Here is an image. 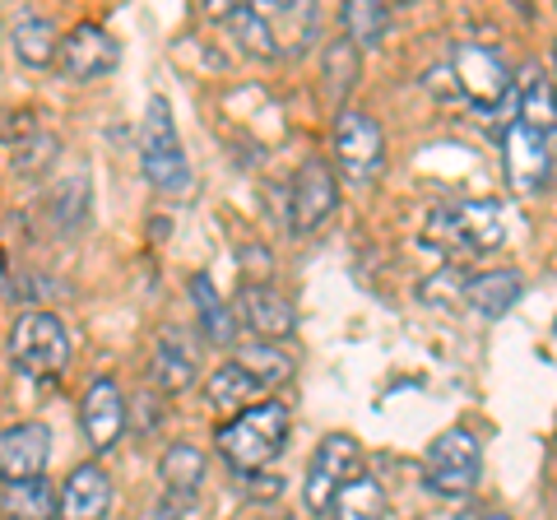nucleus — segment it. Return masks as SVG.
Listing matches in <instances>:
<instances>
[{
  "label": "nucleus",
  "instance_id": "7c9ffc66",
  "mask_svg": "<svg viewBox=\"0 0 557 520\" xmlns=\"http://www.w3.org/2000/svg\"><path fill=\"white\" fill-rule=\"evenodd\" d=\"M483 520H511V516H502V511H487Z\"/></svg>",
  "mask_w": 557,
  "mask_h": 520
},
{
  "label": "nucleus",
  "instance_id": "c85d7f7f",
  "mask_svg": "<svg viewBox=\"0 0 557 520\" xmlns=\"http://www.w3.org/2000/svg\"><path fill=\"white\" fill-rule=\"evenodd\" d=\"M200 516V497L196 493H163L159 507H153L145 520H196Z\"/></svg>",
  "mask_w": 557,
  "mask_h": 520
},
{
  "label": "nucleus",
  "instance_id": "c756f323",
  "mask_svg": "<svg viewBox=\"0 0 557 520\" xmlns=\"http://www.w3.org/2000/svg\"><path fill=\"white\" fill-rule=\"evenodd\" d=\"M247 483H251L247 497H256V502H270V497L284 493V479H278V474H265V470H260V474H247Z\"/></svg>",
  "mask_w": 557,
  "mask_h": 520
},
{
  "label": "nucleus",
  "instance_id": "20e7f679",
  "mask_svg": "<svg viewBox=\"0 0 557 520\" xmlns=\"http://www.w3.org/2000/svg\"><path fill=\"white\" fill-rule=\"evenodd\" d=\"M10 358L14 368L33 381H57L70 368V335L51 311H28L10 331Z\"/></svg>",
  "mask_w": 557,
  "mask_h": 520
},
{
  "label": "nucleus",
  "instance_id": "cd10ccee",
  "mask_svg": "<svg viewBox=\"0 0 557 520\" xmlns=\"http://www.w3.org/2000/svg\"><path fill=\"white\" fill-rule=\"evenodd\" d=\"M325 79H330V94L335 98H344L348 84H358V47L348 38L325 47Z\"/></svg>",
  "mask_w": 557,
  "mask_h": 520
},
{
  "label": "nucleus",
  "instance_id": "a211bd4d",
  "mask_svg": "<svg viewBox=\"0 0 557 520\" xmlns=\"http://www.w3.org/2000/svg\"><path fill=\"white\" fill-rule=\"evenodd\" d=\"M0 516L5 520H57L61 516L57 483H47V479L5 483V488H0Z\"/></svg>",
  "mask_w": 557,
  "mask_h": 520
},
{
  "label": "nucleus",
  "instance_id": "2f4dec72",
  "mask_svg": "<svg viewBox=\"0 0 557 520\" xmlns=\"http://www.w3.org/2000/svg\"><path fill=\"white\" fill-rule=\"evenodd\" d=\"M278 520H288V516H278Z\"/></svg>",
  "mask_w": 557,
  "mask_h": 520
},
{
  "label": "nucleus",
  "instance_id": "6e6552de",
  "mask_svg": "<svg viewBox=\"0 0 557 520\" xmlns=\"http://www.w3.org/2000/svg\"><path fill=\"white\" fill-rule=\"evenodd\" d=\"M502 168H507V182L516 196H539L548 186V168H553V140L548 135L530 131L520 116L507 121V135H502Z\"/></svg>",
  "mask_w": 557,
  "mask_h": 520
},
{
  "label": "nucleus",
  "instance_id": "aec40b11",
  "mask_svg": "<svg viewBox=\"0 0 557 520\" xmlns=\"http://www.w3.org/2000/svg\"><path fill=\"white\" fill-rule=\"evenodd\" d=\"M190 302H196V317H200V331L209 344H233L237 339V311L228 302H219L209 274H190Z\"/></svg>",
  "mask_w": 557,
  "mask_h": 520
},
{
  "label": "nucleus",
  "instance_id": "f3484780",
  "mask_svg": "<svg viewBox=\"0 0 557 520\" xmlns=\"http://www.w3.org/2000/svg\"><path fill=\"white\" fill-rule=\"evenodd\" d=\"M205 395H209V405H214L219 413H242V409H251V405H260V395H265V386L242 368L237 358H228L219 372H209L205 376Z\"/></svg>",
  "mask_w": 557,
  "mask_h": 520
},
{
  "label": "nucleus",
  "instance_id": "423d86ee",
  "mask_svg": "<svg viewBox=\"0 0 557 520\" xmlns=\"http://www.w3.org/2000/svg\"><path fill=\"white\" fill-rule=\"evenodd\" d=\"M381 163H386V145H381V126L358 112V108H344L339 121H335V168L344 186H372L381 177Z\"/></svg>",
  "mask_w": 557,
  "mask_h": 520
},
{
  "label": "nucleus",
  "instance_id": "393cba45",
  "mask_svg": "<svg viewBox=\"0 0 557 520\" xmlns=\"http://www.w3.org/2000/svg\"><path fill=\"white\" fill-rule=\"evenodd\" d=\"M520 121H525L530 131H539V135H557V89L544 79V75H530V84H525V94H520V112H516Z\"/></svg>",
  "mask_w": 557,
  "mask_h": 520
},
{
  "label": "nucleus",
  "instance_id": "0eeeda50",
  "mask_svg": "<svg viewBox=\"0 0 557 520\" xmlns=\"http://www.w3.org/2000/svg\"><path fill=\"white\" fill-rule=\"evenodd\" d=\"M358 474H362V446L348 437V432H330L307 465V507L317 516H330L339 488L354 483Z\"/></svg>",
  "mask_w": 557,
  "mask_h": 520
},
{
  "label": "nucleus",
  "instance_id": "f257e3e1",
  "mask_svg": "<svg viewBox=\"0 0 557 520\" xmlns=\"http://www.w3.org/2000/svg\"><path fill=\"white\" fill-rule=\"evenodd\" d=\"M288 409L278 405V400H260L251 409H242L237 419H228L219 428V450H223V460L233 465L237 474H260L265 465L284 450L288 442Z\"/></svg>",
  "mask_w": 557,
  "mask_h": 520
},
{
  "label": "nucleus",
  "instance_id": "f03ea898",
  "mask_svg": "<svg viewBox=\"0 0 557 520\" xmlns=\"http://www.w3.org/2000/svg\"><path fill=\"white\" fill-rule=\"evenodd\" d=\"M428 242H437L442 251H493L507 242V214L497 200H460V205H437L428 214Z\"/></svg>",
  "mask_w": 557,
  "mask_h": 520
},
{
  "label": "nucleus",
  "instance_id": "dca6fc26",
  "mask_svg": "<svg viewBox=\"0 0 557 520\" xmlns=\"http://www.w3.org/2000/svg\"><path fill=\"white\" fill-rule=\"evenodd\" d=\"M520 288H525V280H520L516 270H483V274H474V280H465L460 293H465V302L474 307L479 317L497 321L520 302Z\"/></svg>",
  "mask_w": 557,
  "mask_h": 520
},
{
  "label": "nucleus",
  "instance_id": "9b49d317",
  "mask_svg": "<svg viewBox=\"0 0 557 520\" xmlns=\"http://www.w3.org/2000/svg\"><path fill=\"white\" fill-rule=\"evenodd\" d=\"M61 71L70 79H79V84H89V79H102V75H112L116 71V61H121V42L112 38L102 24H75L61 38Z\"/></svg>",
  "mask_w": 557,
  "mask_h": 520
},
{
  "label": "nucleus",
  "instance_id": "f8f14e48",
  "mask_svg": "<svg viewBox=\"0 0 557 520\" xmlns=\"http://www.w3.org/2000/svg\"><path fill=\"white\" fill-rule=\"evenodd\" d=\"M47 456H51V432L42 423H14L0 432V479L5 483L42 479Z\"/></svg>",
  "mask_w": 557,
  "mask_h": 520
},
{
  "label": "nucleus",
  "instance_id": "412c9836",
  "mask_svg": "<svg viewBox=\"0 0 557 520\" xmlns=\"http://www.w3.org/2000/svg\"><path fill=\"white\" fill-rule=\"evenodd\" d=\"M214 14H223V20L233 24V33L242 38V47H247L251 57H260V61H274V57H278L274 28H270V20H265V14H260V5H242V10H228V0H219V5H214Z\"/></svg>",
  "mask_w": 557,
  "mask_h": 520
},
{
  "label": "nucleus",
  "instance_id": "a878e982",
  "mask_svg": "<svg viewBox=\"0 0 557 520\" xmlns=\"http://www.w3.org/2000/svg\"><path fill=\"white\" fill-rule=\"evenodd\" d=\"M57 42H61L57 28H51L47 20H38V14H28V20L14 24V51H20L24 65H51L61 57Z\"/></svg>",
  "mask_w": 557,
  "mask_h": 520
},
{
  "label": "nucleus",
  "instance_id": "1a4fd4ad",
  "mask_svg": "<svg viewBox=\"0 0 557 520\" xmlns=\"http://www.w3.org/2000/svg\"><path fill=\"white\" fill-rule=\"evenodd\" d=\"M456 79H460V94L474 102V108H493L502 102V94H511V71H507V57L487 42H456Z\"/></svg>",
  "mask_w": 557,
  "mask_h": 520
},
{
  "label": "nucleus",
  "instance_id": "4468645a",
  "mask_svg": "<svg viewBox=\"0 0 557 520\" xmlns=\"http://www.w3.org/2000/svg\"><path fill=\"white\" fill-rule=\"evenodd\" d=\"M79 423H84V437L94 442V450H112L116 437L126 432V400H121L116 381H94L84 391V405H79Z\"/></svg>",
  "mask_w": 557,
  "mask_h": 520
},
{
  "label": "nucleus",
  "instance_id": "2eb2a0df",
  "mask_svg": "<svg viewBox=\"0 0 557 520\" xmlns=\"http://www.w3.org/2000/svg\"><path fill=\"white\" fill-rule=\"evenodd\" d=\"M112 511V479L102 465H79L61 483V520H108Z\"/></svg>",
  "mask_w": 557,
  "mask_h": 520
},
{
  "label": "nucleus",
  "instance_id": "9d476101",
  "mask_svg": "<svg viewBox=\"0 0 557 520\" xmlns=\"http://www.w3.org/2000/svg\"><path fill=\"white\" fill-rule=\"evenodd\" d=\"M335 205H339L335 172H330V163H321V159H307L298 168V177H293V186H288V228L293 233H317L321 223L335 214Z\"/></svg>",
  "mask_w": 557,
  "mask_h": 520
},
{
  "label": "nucleus",
  "instance_id": "7ed1b4c3",
  "mask_svg": "<svg viewBox=\"0 0 557 520\" xmlns=\"http://www.w3.org/2000/svg\"><path fill=\"white\" fill-rule=\"evenodd\" d=\"M139 163H145V177L153 190H163V196H190V163H186V149H182L168 98H149V108H145Z\"/></svg>",
  "mask_w": 557,
  "mask_h": 520
},
{
  "label": "nucleus",
  "instance_id": "ddd939ff",
  "mask_svg": "<svg viewBox=\"0 0 557 520\" xmlns=\"http://www.w3.org/2000/svg\"><path fill=\"white\" fill-rule=\"evenodd\" d=\"M237 302H242V321L251 325V331L265 339V344H278V339H288L293 335V307H288V298L278 293L274 284H265V280H251V284H242V293H237Z\"/></svg>",
  "mask_w": 557,
  "mask_h": 520
},
{
  "label": "nucleus",
  "instance_id": "6ab92c4d",
  "mask_svg": "<svg viewBox=\"0 0 557 520\" xmlns=\"http://www.w3.org/2000/svg\"><path fill=\"white\" fill-rule=\"evenodd\" d=\"M153 381L163 391H186L196 381V344H190L182 331H168L153 344Z\"/></svg>",
  "mask_w": 557,
  "mask_h": 520
},
{
  "label": "nucleus",
  "instance_id": "39448f33",
  "mask_svg": "<svg viewBox=\"0 0 557 520\" xmlns=\"http://www.w3.org/2000/svg\"><path fill=\"white\" fill-rule=\"evenodd\" d=\"M483 470V450L479 437L469 428H446L432 437L428 446V460H423V474H428V488L442 493V497H469L479 483Z\"/></svg>",
  "mask_w": 557,
  "mask_h": 520
},
{
  "label": "nucleus",
  "instance_id": "bb28decb",
  "mask_svg": "<svg viewBox=\"0 0 557 520\" xmlns=\"http://www.w3.org/2000/svg\"><path fill=\"white\" fill-rule=\"evenodd\" d=\"M237 362H242V368H247L265 391H270V386H284V381L293 376V358L278 349V344H265V339L247 344V349L237 354Z\"/></svg>",
  "mask_w": 557,
  "mask_h": 520
},
{
  "label": "nucleus",
  "instance_id": "b1692460",
  "mask_svg": "<svg viewBox=\"0 0 557 520\" xmlns=\"http://www.w3.org/2000/svg\"><path fill=\"white\" fill-rule=\"evenodd\" d=\"M339 20H344L348 42L354 47H376L391 28V10L376 5V0H348V5L339 10Z\"/></svg>",
  "mask_w": 557,
  "mask_h": 520
},
{
  "label": "nucleus",
  "instance_id": "5701e85b",
  "mask_svg": "<svg viewBox=\"0 0 557 520\" xmlns=\"http://www.w3.org/2000/svg\"><path fill=\"white\" fill-rule=\"evenodd\" d=\"M330 520H386V493L372 474H358L354 483H344L335 507H330Z\"/></svg>",
  "mask_w": 557,
  "mask_h": 520
},
{
  "label": "nucleus",
  "instance_id": "4be33fe9",
  "mask_svg": "<svg viewBox=\"0 0 557 520\" xmlns=\"http://www.w3.org/2000/svg\"><path fill=\"white\" fill-rule=\"evenodd\" d=\"M205 470H209L205 450H200V446H190V442L168 446V450H163V460H159V474H163V483H168V493H196V497H200Z\"/></svg>",
  "mask_w": 557,
  "mask_h": 520
}]
</instances>
